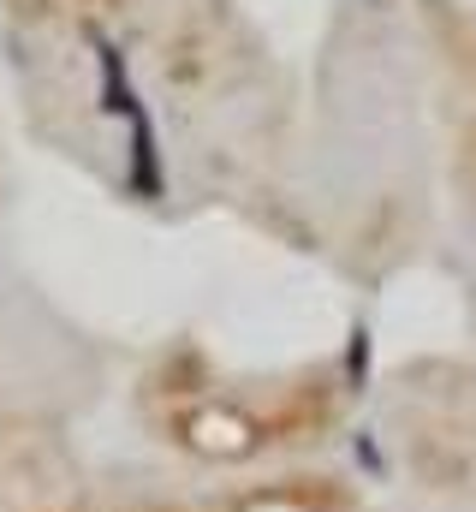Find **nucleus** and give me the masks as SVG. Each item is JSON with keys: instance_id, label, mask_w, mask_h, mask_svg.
Wrapping results in <instances>:
<instances>
[{"instance_id": "nucleus-1", "label": "nucleus", "mask_w": 476, "mask_h": 512, "mask_svg": "<svg viewBox=\"0 0 476 512\" xmlns=\"http://www.w3.org/2000/svg\"><path fill=\"white\" fill-rule=\"evenodd\" d=\"M149 411L185 453L203 459H256L292 441H310L334 417V387L322 376L286 382H233L197 358H173L149 382Z\"/></svg>"}, {"instance_id": "nucleus-2", "label": "nucleus", "mask_w": 476, "mask_h": 512, "mask_svg": "<svg viewBox=\"0 0 476 512\" xmlns=\"http://www.w3.org/2000/svg\"><path fill=\"white\" fill-rule=\"evenodd\" d=\"M137 512H346V501L328 483H268V489L215 495V501H179V507H137Z\"/></svg>"}]
</instances>
